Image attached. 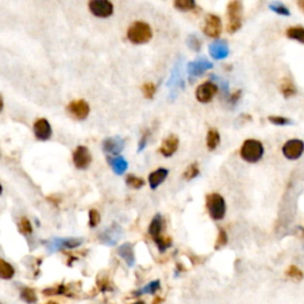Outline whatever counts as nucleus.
Listing matches in <instances>:
<instances>
[{"label": "nucleus", "instance_id": "obj_1", "mask_svg": "<svg viewBox=\"0 0 304 304\" xmlns=\"http://www.w3.org/2000/svg\"><path fill=\"white\" fill-rule=\"evenodd\" d=\"M127 38L133 44H145L151 41L152 30L147 23L134 22L127 30Z\"/></svg>", "mask_w": 304, "mask_h": 304}, {"label": "nucleus", "instance_id": "obj_2", "mask_svg": "<svg viewBox=\"0 0 304 304\" xmlns=\"http://www.w3.org/2000/svg\"><path fill=\"white\" fill-rule=\"evenodd\" d=\"M240 156L247 163H257L264 156L263 144L257 139L245 140L240 149Z\"/></svg>", "mask_w": 304, "mask_h": 304}, {"label": "nucleus", "instance_id": "obj_3", "mask_svg": "<svg viewBox=\"0 0 304 304\" xmlns=\"http://www.w3.org/2000/svg\"><path fill=\"white\" fill-rule=\"evenodd\" d=\"M206 207L210 218L213 220H222L226 215V202L225 198L218 192H212L206 197Z\"/></svg>", "mask_w": 304, "mask_h": 304}, {"label": "nucleus", "instance_id": "obj_4", "mask_svg": "<svg viewBox=\"0 0 304 304\" xmlns=\"http://www.w3.org/2000/svg\"><path fill=\"white\" fill-rule=\"evenodd\" d=\"M227 32L234 34L243 25V4L240 1H231L227 6Z\"/></svg>", "mask_w": 304, "mask_h": 304}, {"label": "nucleus", "instance_id": "obj_5", "mask_svg": "<svg viewBox=\"0 0 304 304\" xmlns=\"http://www.w3.org/2000/svg\"><path fill=\"white\" fill-rule=\"evenodd\" d=\"M202 30L206 36H208L210 38H214V40H218L219 36L221 35L222 32V23L220 17L213 13L208 14V16L206 17V19H204Z\"/></svg>", "mask_w": 304, "mask_h": 304}, {"label": "nucleus", "instance_id": "obj_6", "mask_svg": "<svg viewBox=\"0 0 304 304\" xmlns=\"http://www.w3.org/2000/svg\"><path fill=\"white\" fill-rule=\"evenodd\" d=\"M218 93V85L212 81H206V82L201 83L196 89V99L201 104H208L213 100V98Z\"/></svg>", "mask_w": 304, "mask_h": 304}, {"label": "nucleus", "instance_id": "obj_7", "mask_svg": "<svg viewBox=\"0 0 304 304\" xmlns=\"http://www.w3.org/2000/svg\"><path fill=\"white\" fill-rule=\"evenodd\" d=\"M90 12L96 17L107 18L112 16L113 13V4L108 0H92L88 4Z\"/></svg>", "mask_w": 304, "mask_h": 304}, {"label": "nucleus", "instance_id": "obj_8", "mask_svg": "<svg viewBox=\"0 0 304 304\" xmlns=\"http://www.w3.org/2000/svg\"><path fill=\"white\" fill-rule=\"evenodd\" d=\"M283 155L285 156V158L291 159H299L304 152V143L300 139H291L288 140L287 143L283 145Z\"/></svg>", "mask_w": 304, "mask_h": 304}, {"label": "nucleus", "instance_id": "obj_9", "mask_svg": "<svg viewBox=\"0 0 304 304\" xmlns=\"http://www.w3.org/2000/svg\"><path fill=\"white\" fill-rule=\"evenodd\" d=\"M68 113L76 120H85L90 112L88 102L85 100L71 101L67 107Z\"/></svg>", "mask_w": 304, "mask_h": 304}, {"label": "nucleus", "instance_id": "obj_10", "mask_svg": "<svg viewBox=\"0 0 304 304\" xmlns=\"http://www.w3.org/2000/svg\"><path fill=\"white\" fill-rule=\"evenodd\" d=\"M73 161L75 167L80 170H86L92 163V155L88 147L79 146L73 153Z\"/></svg>", "mask_w": 304, "mask_h": 304}, {"label": "nucleus", "instance_id": "obj_11", "mask_svg": "<svg viewBox=\"0 0 304 304\" xmlns=\"http://www.w3.org/2000/svg\"><path fill=\"white\" fill-rule=\"evenodd\" d=\"M213 67V63L209 62L208 60L198 59L196 61L189 62L186 65V71L190 77H198L207 70H209Z\"/></svg>", "mask_w": 304, "mask_h": 304}, {"label": "nucleus", "instance_id": "obj_12", "mask_svg": "<svg viewBox=\"0 0 304 304\" xmlns=\"http://www.w3.org/2000/svg\"><path fill=\"white\" fill-rule=\"evenodd\" d=\"M209 55L214 60H224L230 55V47L227 41L215 40L209 44Z\"/></svg>", "mask_w": 304, "mask_h": 304}, {"label": "nucleus", "instance_id": "obj_13", "mask_svg": "<svg viewBox=\"0 0 304 304\" xmlns=\"http://www.w3.org/2000/svg\"><path fill=\"white\" fill-rule=\"evenodd\" d=\"M34 132L36 138L38 140H48L50 139L51 134H53V130H51V126L47 119H38L35 122L34 125Z\"/></svg>", "mask_w": 304, "mask_h": 304}, {"label": "nucleus", "instance_id": "obj_14", "mask_svg": "<svg viewBox=\"0 0 304 304\" xmlns=\"http://www.w3.org/2000/svg\"><path fill=\"white\" fill-rule=\"evenodd\" d=\"M180 145V139L177 135L170 134L162 141V145L159 147V152L164 156V157H171L175 152L177 151Z\"/></svg>", "mask_w": 304, "mask_h": 304}, {"label": "nucleus", "instance_id": "obj_15", "mask_svg": "<svg viewBox=\"0 0 304 304\" xmlns=\"http://www.w3.org/2000/svg\"><path fill=\"white\" fill-rule=\"evenodd\" d=\"M104 151L111 155H119L124 150L125 140L120 137H111L104 140Z\"/></svg>", "mask_w": 304, "mask_h": 304}, {"label": "nucleus", "instance_id": "obj_16", "mask_svg": "<svg viewBox=\"0 0 304 304\" xmlns=\"http://www.w3.org/2000/svg\"><path fill=\"white\" fill-rule=\"evenodd\" d=\"M168 175H169V170L163 169V168L155 170V171H153V173L150 174L149 175L150 188H151V189H157L158 186L164 182L165 179H167V177H168Z\"/></svg>", "mask_w": 304, "mask_h": 304}, {"label": "nucleus", "instance_id": "obj_17", "mask_svg": "<svg viewBox=\"0 0 304 304\" xmlns=\"http://www.w3.org/2000/svg\"><path fill=\"white\" fill-rule=\"evenodd\" d=\"M165 221L163 219V216L161 214H156L153 216L151 224L149 226V234L152 237V239L155 238H158L162 236V232L164 230Z\"/></svg>", "mask_w": 304, "mask_h": 304}, {"label": "nucleus", "instance_id": "obj_18", "mask_svg": "<svg viewBox=\"0 0 304 304\" xmlns=\"http://www.w3.org/2000/svg\"><path fill=\"white\" fill-rule=\"evenodd\" d=\"M118 254L127 263L128 266H133L134 265V249L133 245L130 243H126L118 248Z\"/></svg>", "mask_w": 304, "mask_h": 304}, {"label": "nucleus", "instance_id": "obj_19", "mask_svg": "<svg viewBox=\"0 0 304 304\" xmlns=\"http://www.w3.org/2000/svg\"><path fill=\"white\" fill-rule=\"evenodd\" d=\"M108 163H110L111 167L114 173L117 175H122L127 170L128 163L126 162V159L122 156H117V157H110L108 158Z\"/></svg>", "mask_w": 304, "mask_h": 304}, {"label": "nucleus", "instance_id": "obj_20", "mask_svg": "<svg viewBox=\"0 0 304 304\" xmlns=\"http://www.w3.org/2000/svg\"><path fill=\"white\" fill-rule=\"evenodd\" d=\"M281 93L283 94L284 98H291V96H295L297 94V89L296 86L294 85V82L288 77L282 80L281 82Z\"/></svg>", "mask_w": 304, "mask_h": 304}, {"label": "nucleus", "instance_id": "obj_21", "mask_svg": "<svg viewBox=\"0 0 304 304\" xmlns=\"http://www.w3.org/2000/svg\"><path fill=\"white\" fill-rule=\"evenodd\" d=\"M287 37L304 44V28L303 26H291V28H288Z\"/></svg>", "mask_w": 304, "mask_h": 304}, {"label": "nucleus", "instance_id": "obj_22", "mask_svg": "<svg viewBox=\"0 0 304 304\" xmlns=\"http://www.w3.org/2000/svg\"><path fill=\"white\" fill-rule=\"evenodd\" d=\"M220 144V133L216 128H210L207 134V147L210 151H214Z\"/></svg>", "mask_w": 304, "mask_h": 304}, {"label": "nucleus", "instance_id": "obj_23", "mask_svg": "<svg viewBox=\"0 0 304 304\" xmlns=\"http://www.w3.org/2000/svg\"><path fill=\"white\" fill-rule=\"evenodd\" d=\"M54 243H55L57 248H74L80 246L82 243V240L70 238V239H57Z\"/></svg>", "mask_w": 304, "mask_h": 304}, {"label": "nucleus", "instance_id": "obj_24", "mask_svg": "<svg viewBox=\"0 0 304 304\" xmlns=\"http://www.w3.org/2000/svg\"><path fill=\"white\" fill-rule=\"evenodd\" d=\"M14 276V269L11 264L4 259H0V278L11 279Z\"/></svg>", "mask_w": 304, "mask_h": 304}, {"label": "nucleus", "instance_id": "obj_25", "mask_svg": "<svg viewBox=\"0 0 304 304\" xmlns=\"http://www.w3.org/2000/svg\"><path fill=\"white\" fill-rule=\"evenodd\" d=\"M153 242L156 243V245H157L159 252H162V253L167 251V249L169 248L171 245H173V240H171L170 237L161 236L158 238H155V239H153Z\"/></svg>", "mask_w": 304, "mask_h": 304}, {"label": "nucleus", "instance_id": "obj_26", "mask_svg": "<svg viewBox=\"0 0 304 304\" xmlns=\"http://www.w3.org/2000/svg\"><path fill=\"white\" fill-rule=\"evenodd\" d=\"M269 7L271 11H273L277 14H281V16H290V10L285 6L283 2L279 1H273L270 2Z\"/></svg>", "mask_w": 304, "mask_h": 304}, {"label": "nucleus", "instance_id": "obj_27", "mask_svg": "<svg viewBox=\"0 0 304 304\" xmlns=\"http://www.w3.org/2000/svg\"><path fill=\"white\" fill-rule=\"evenodd\" d=\"M174 6L179 8L180 11H191L196 8V2L192 0H176L174 2Z\"/></svg>", "mask_w": 304, "mask_h": 304}, {"label": "nucleus", "instance_id": "obj_28", "mask_svg": "<svg viewBox=\"0 0 304 304\" xmlns=\"http://www.w3.org/2000/svg\"><path fill=\"white\" fill-rule=\"evenodd\" d=\"M200 174V169H198V164L197 163H192L186 168L184 173H183V179L185 181H191L194 180L195 177L198 176Z\"/></svg>", "mask_w": 304, "mask_h": 304}, {"label": "nucleus", "instance_id": "obj_29", "mask_svg": "<svg viewBox=\"0 0 304 304\" xmlns=\"http://www.w3.org/2000/svg\"><path fill=\"white\" fill-rule=\"evenodd\" d=\"M126 184L133 189H140L141 186H144V184H145V182H144V180L140 179V177L134 176V175H128V176L126 177Z\"/></svg>", "mask_w": 304, "mask_h": 304}, {"label": "nucleus", "instance_id": "obj_30", "mask_svg": "<svg viewBox=\"0 0 304 304\" xmlns=\"http://www.w3.org/2000/svg\"><path fill=\"white\" fill-rule=\"evenodd\" d=\"M287 276L289 277V278L294 279V281L299 282V281H302L303 279V272L301 271L299 267L295 266V265H291V266H289V269L287 270Z\"/></svg>", "mask_w": 304, "mask_h": 304}, {"label": "nucleus", "instance_id": "obj_31", "mask_svg": "<svg viewBox=\"0 0 304 304\" xmlns=\"http://www.w3.org/2000/svg\"><path fill=\"white\" fill-rule=\"evenodd\" d=\"M161 288V282L159 281H153L146 285L145 288L141 289V291H138L135 295H141V294H155L158 289Z\"/></svg>", "mask_w": 304, "mask_h": 304}, {"label": "nucleus", "instance_id": "obj_32", "mask_svg": "<svg viewBox=\"0 0 304 304\" xmlns=\"http://www.w3.org/2000/svg\"><path fill=\"white\" fill-rule=\"evenodd\" d=\"M156 89H157V87H156L155 83L152 82L144 83L143 87H141V92H143V94L146 99H152L156 93Z\"/></svg>", "mask_w": 304, "mask_h": 304}, {"label": "nucleus", "instance_id": "obj_33", "mask_svg": "<svg viewBox=\"0 0 304 304\" xmlns=\"http://www.w3.org/2000/svg\"><path fill=\"white\" fill-rule=\"evenodd\" d=\"M20 297H22L23 301L30 304L35 303L37 301V296H36L35 290H32V289H24L22 294H20Z\"/></svg>", "mask_w": 304, "mask_h": 304}, {"label": "nucleus", "instance_id": "obj_34", "mask_svg": "<svg viewBox=\"0 0 304 304\" xmlns=\"http://www.w3.org/2000/svg\"><path fill=\"white\" fill-rule=\"evenodd\" d=\"M227 242H228L227 233H226V231L224 230V228L220 227L219 228L218 239H216V243H215V249L222 248V247H224V246H226V243H227Z\"/></svg>", "mask_w": 304, "mask_h": 304}, {"label": "nucleus", "instance_id": "obj_35", "mask_svg": "<svg viewBox=\"0 0 304 304\" xmlns=\"http://www.w3.org/2000/svg\"><path fill=\"white\" fill-rule=\"evenodd\" d=\"M267 120L271 122V124L273 125H277V126H285V125H290L291 120L285 118V117H279V116H272V117H269L267 118Z\"/></svg>", "mask_w": 304, "mask_h": 304}, {"label": "nucleus", "instance_id": "obj_36", "mask_svg": "<svg viewBox=\"0 0 304 304\" xmlns=\"http://www.w3.org/2000/svg\"><path fill=\"white\" fill-rule=\"evenodd\" d=\"M18 230H19L20 233H23V234L32 233V226H31V222L29 221V219L22 218L19 225H18Z\"/></svg>", "mask_w": 304, "mask_h": 304}, {"label": "nucleus", "instance_id": "obj_37", "mask_svg": "<svg viewBox=\"0 0 304 304\" xmlns=\"http://www.w3.org/2000/svg\"><path fill=\"white\" fill-rule=\"evenodd\" d=\"M186 44H188V47L190 48L191 50H194V51L201 50V41L197 36H194V35L189 36L188 41H186Z\"/></svg>", "mask_w": 304, "mask_h": 304}, {"label": "nucleus", "instance_id": "obj_38", "mask_svg": "<svg viewBox=\"0 0 304 304\" xmlns=\"http://www.w3.org/2000/svg\"><path fill=\"white\" fill-rule=\"evenodd\" d=\"M101 221V216L96 209L89 210V226L90 227H96Z\"/></svg>", "mask_w": 304, "mask_h": 304}, {"label": "nucleus", "instance_id": "obj_39", "mask_svg": "<svg viewBox=\"0 0 304 304\" xmlns=\"http://www.w3.org/2000/svg\"><path fill=\"white\" fill-rule=\"evenodd\" d=\"M149 135H150L149 131L144 132L143 137H141V139L139 141V145H138V151H139V152L143 151V150L145 149V146L147 145V138H149Z\"/></svg>", "mask_w": 304, "mask_h": 304}, {"label": "nucleus", "instance_id": "obj_40", "mask_svg": "<svg viewBox=\"0 0 304 304\" xmlns=\"http://www.w3.org/2000/svg\"><path fill=\"white\" fill-rule=\"evenodd\" d=\"M240 96H242V90H237L236 93H233V94L230 96V102H231V104H237V101L239 100Z\"/></svg>", "mask_w": 304, "mask_h": 304}, {"label": "nucleus", "instance_id": "obj_41", "mask_svg": "<svg viewBox=\"0 0 304 304\" xmlns=\"http://www.w3.org/2000/svg\"><path fill=\"white\" fill-rule=\"evenodd\" d=\"M297 5H299V7L304 12V0H300V1H297Z\"/></svg>", "mask_w": 304, "mask_h": 304}, {"label": "nucleus", "instance_id": "obj_42", "mask_svg": "<svg viewBox=\"0 0 304 304\" xmlns=\"http://www.w3.org/2000/svg\"><path fill=\"white\" fill-rule=\"evenodd\" d=\"M2 108H4V101H2L1 95H0V112H1V111H2Z\"/></svg>", "mask_w": 304, "mask_h": 304}, {"label": "nucleus", "instance_id": "obj_43", "mask_svg": "<svg viewBox=\"0 0 304 304\" xmlns=\"http://www.w3.org/2000/svg\"><path fill=\"white\" fill-rule=\"evenodd\" d=\"M161 302H162V299L157 297V299H155V301H153L152 304H161Z\"/></svg>", "mask_w": 304, "mask_h": 304}, {"label": "nucleus", "instance_id": "obj_44", "mask_svg": "<svg viewBox=\"0 0 304 304\" xmlns=\"http://www.w3.org/2000/svg\"><path fill=\"white\" fill-rule=\"evenodd\" d=\"M133 304H145L143 302V301H137V302H134Z\"/></svg>", "mask_w": 304, "mask_h": 304}, {"label": "nucleus", "instance_id": "obj_45", "mask_svg": "<svg viewBox=\"0 0 304 304\" xmlns=\"http://www.w3.org/2000/svg\"><path fill=\"white\" fill-rule=\"evenodd\" d=\"M1 192H2V186L0 184V195H1Z\"/></svg>", "mask_w": 304, "mask_h": 304}, {"label": "nucleus", "instance_id": "obj_46", "mask_svg": "<svg viewBox=\"0 0 304 304\" xmlns=\"http://www.w3.org/2000/svg\"><path fill=\"white\" fill-rule=\"evenodd\" d=\"M301 230H302V232L304 233V227H301Z\"/></svg>", "mask_w": 304, "mask_h": 304}]
</instances>
